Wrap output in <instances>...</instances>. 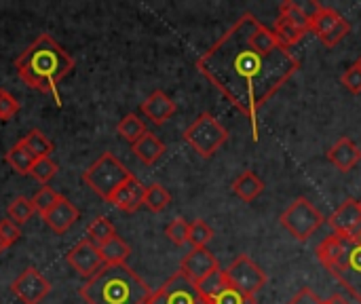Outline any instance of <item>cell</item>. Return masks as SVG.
Masks as SVG:
<instances>
[{"instance_id":"obj_1","label":"cell","mask_w":361,"mask_h":304,"mask_svg":"<svg viewBox=\"0 0 361 304\" xmlns=\"http://www.w3.org/2000/svg\"><path fill=\"white\" fill-rule=\"evenodd\" d=\"M199 72L252 123L258 140V112L298 72L300 61L275 32L243 13L199 59Z\"/></svg>"},{"instance_id":"obj_2","label":"cell","mask_w":361,"mask_h":304,"mask_svg":"<svg viewBox=\"0 0 361 304\" xmlns=\"http://www.w3.org/2000/svg\"><path fill=\"white\" fill-rule=\"evenodd\" d=\"M72 55L49 34H40L17 59L15 70L19 78L40 93L53 95L59 104V83L72 72Z\"/></svg>"},{"instance_id":"obj_3","label":"cell","mask_w":361,"mask_h":304,"mask_svg":"<svg viewBox=\"0 0 361 304\" xmlns=\"http://www.w3.org/2000/svg\"><path fill=\"white\" fill-rule=\"evenodd\" d=\"M78 294L87 304H146L152 292L127 265H104Z\"/></svg>"},{"instance_id":"obj_4","label":"cell","mask_w":361,"mask_h":304,"mask_svg":"<svg viewBox=\"0 0 361 304\" xmlns=\"http://www.w3.org/2000/svg\"><path fill=\"white\" fill-rule=\"evenodd\" d=\"M315 254L322 267L361 303V233H334L317 245Z\"/></svg>"},{"instance_id":"obj_5","label":"cell","mask_w":361,"mask_h":304,"mask_svg":"<svg viewBox=\"0 0 361 304\" xmlns=\"http://www.w3.org/2000/svg\"><path fill=\"white\" fill-rule=\"evenodd\" d=\"M133 174L112 154V152H104L89 169H85L82 174V182L104 201L110 203V199L114 197V193L131 178Z\"/></svg>"},{"instance_id":"obj_6","label":"cell","mask_w":361,"mask_h":304,"mask_svg":"<svg viewBox=\"0 0 361 304\" xmlns=\"http://www.w3.org/2000/svg\"><path fill=\"white\" fill-rule=\"evenodd\" d=\"M184 140L186 144L203 159L214 157L228 140V131L220 125V121L209 114L203 112L199 118H195V123L184 131Z\"/></svg>"},{"instance_id":"obj_7","label":"cell","mask_w":361,"mask_h":304,"mask_svg":"<svg viewBox=\"0 0 361 304\" xmlns=\"http://www.w3.org/2000/svg\"><path fill=\"white\" fill-rule=\"evenodd\" d=\"M279 222L296 241L305 243V241H309L319 231V226L324 224V216L307 197H298L281 214Z\"/></svg>"},{"instance_id":"obj_8","label":"cell","mask_w":361,"mask_h":304,"mask_svg":"<svg viewBox=\"0 0 361 304\" xmlns=\"http://www.w3.org/2000/svg\"><path fill=\"white\" fill-rule=\"evenodd\" d=\"M311 32L326 47H336L351 32V23L338 11H334V8H330V6H326L322 2H313Z\"/></svg>"},{"instance_id":"obj_9","label":"cell","mask_w":361,"mask_h":304,"mask_svg":"<svg viewBox=\"0 0 361 304\" xmlns=\"http://www.w3.org/2000/svg\"><path fill=\"white\" fill-rule=\"evenodd\" d=\"M224 273H226L228 286L247 296H256L269 281L267 273L245 254L237 256Z\"/></svg>"},{"instance_id":"obj_10","label":"cell","mask_w":361,"mask_h":304,"mask_svg":"<svg viewBox=\"0 0 361 304\" xmlns=\"http://www.w3.org/2000/svg\"><path fill=\"white\" fill-rule=\"evenodd\" d=\"M11 292L21 300L23 304H40L51 292V284L49 279H44L40 275V271L36 269H25L13 284H11Z\"/></svg>"},{"instance_id":"obj_11","label":"cell","mask_w":361,"mask_h":304,"mask_svg":"<svg viewBox=\"0 0 361 304\" xmlns=\"http://www.w3.org/2000/svg\"><path fill=\"white\" fill-rule=\"evenodd\" d=\"M66 260L68 265L85 279H91L102 267H104V260L99 256V250L93 241H89L87 237L80 239L68 254H66Z\"/></svg>"},{"instance_id":"obj_12","label":"cell","mask_w":361,"mask_h":304,"mask_svg":"<svg viewBox=\"0 0 361 304\" xmlns=\"http://www.w3.org/2000/svg\"><path fill=\"white\" fill-rule=\"evenodd\" d=\"M218 258L207 250V248H199V250H190L182 262H180V273L192 281L195 286L201 284L205 277H209L214 271H218Z\"/></svg>"},{"instance_id":"obj_13","label":"cell","mask_w":361,"mask_h":304,"mask_svg":"<svg viewBox=\"0 0 361 304\" xmlns=\"http://www.w3.org/2000/svg\"><path fill=\"white\" fill-rule=\"evenodd\" d=\"M161 290H163L167 304H207L197 292V286L192 281H188L180 271L176 275H171Z\"/></svg>"},{"instance_id":"obj_14","label":"cell","mask_w":361,"mask_h":304,"mask_svg":"<svg viewBox=\"0 0 361 304\" xmlns=\"http://www.w3.org/2000/svg\"><path fill=\"white\" fill-rule=\"evenodd\" d=\"M330 226L336 235H355L361 233V207L355 199H347L332 216Z\"/></svg>"},{"instance_id":"obj_15","label":"cell","mask_w":361,"mask_h":304,"mask_svg":"<svg viewBox=\"0 0 361 304\" xmlns=\"http://www.w3.org/2000/svg\"><path fill=\"white\" fill-rule=\"evenodd\" d=\"M144 193H146V186H144L135 176H131V178L114 193V197L110 199V203H112L116 209L125 212V214H133V212H137V209L144 205Z\"/></svg>"},{"instance_id":"obj_16","label":"cell","mask_w":361,"mask_h":304,"mask_svg":"<svg viewBox=\"0 0 361 304\" xmlns=\"http://www.w3.org/2000/svg\"><path fill=\"white\" fill-rule=\"evenodd\" d=\"M142 114L154 125H165L176 114V102L165 91H154L142 102Z\"/></svg>"},{"instance_id":"obj_17","label":"cell","mask_w":361,"mask_h":304,"mask_svg":"<svg viewBox=\"0 0 361 304\" xmlns=\"http://www.w3.org/2000/svg\"><path fill=\"white\" fill-rule=\"evenodd\" d=\"M78 218H80V214H78L76 205L70 203L66 197H61L59 203H57L47 216H42L44 224H47L53 233H57V235H66V233L78 222Z\"/></svg>"},{"instance_id":"obj_18","label":"cell","mask_w":361,"mask_h":304,"mask_svg":"<svg viewBox=\"0 0 361 304\" xmlns=\"http://www.w3.org/2000/svg\"><path fill=\"white\" fill-rule=\"evenodd\" d=\"M328 161L343 174H349L361 161V148L351 138H341L330 150H328Z\"/></svg>"},{"instance_id":"obj_19","label":"cell","mask_w":361,"mask_h":304,"mask_svg":"<svg viewBox=\"0 0 361 304\" xmlns=\"http://www.w3.org/2000/svg\"><path fill=\"white\" fill-rule=\"evenodd\" d=\"M133 152L135 157L144 163V165H154L163 154H165V144L154 135V133H144L133 146Z\"/></svg>"},{"instance_id":"obj_20","label":"cell","mask_w":361,"mask_h":304,"mask_svg":"<svg viewBox=\"0 0 361 304\" xmlns=\"http://www.w3.org/2000/svg\"><path fill=\"white\" fill-rule=\"evenodd\" d=\"M264 190V182L254 174V171H243L235 182H233V193L243 201V203H252L256 201Z\"/></svg>"},{"instance_id":"obj_21","label":"cell","mask_w":361,"mask_h":304,"mask_svg":"<svg viewBox=\"0 0 361 304\" xmlns=\"http://www.w3.org/2000/svg\"><path fill=\"white\" fill-rule=\"evenodd\" d=\"M97 250H99V256H102L104 265H108V267L125 265L127 258L131 256V248L118 235H114L112 239H108L106 243H102Z\"/></svg>"},{"instance_id":"obj_22","label":"cell","mask_w":361,"mask_h":304,"mask_svg":"<svg viewBox=\"0 0 361 304\" xmlns=\"http://www.w3.org/2000/svg\"><path fill=\"white\" fill-rule=\"evenodd\" d=\"M228 279H226V273L222 269L214 271L209 277H205L201 284H197V292L201 294V298L207 304H212L220 294H224L228 290Z\"/></svg>"},{"instance_id":"obj_23","label":"cell","mask_w":361,"mask_h":304,"mask_svg":"<svg viewBox=\"0 0 361 304\" xmlns=\"http://www.w3.org/2000/svg\"><path fill=\"white\" fill-rule=\"evenodd\" d=\"M4 161H6V165H8L15 174H19V176H30V169H32V165H34L36 159L32 157V152H30L21 142H17V144L6 152Z\"/></svg>"},{"instance_id":"obj_24","label":"cell","mask_w":361,"mask_h":304,"mask_svg":"<svg viewBox=\"0 0 361 304\" xmlns=\"http://www.w3.org/2000/svg\"><path fill=\"white\" fill-rule=\"evenodd\" d=\"M279 15L286 17L292 25L300 28L302 32H311V15L307 13V8L300 4V2H294V0H286L281 2L279 6Z\"/></svg>"},{"instance_id":"obj_25","label":"cell","mask_w":361,"mask_h":304,"mask_svg":"<svg viewBox=\"0 0 361 304\" xmlns=\"http://www.w3.org/2000/svg\"><path fill=\"white\" fill-rule=\"evenodd\" d=\"M19 142L32 152L34 159H49L51 152H53V142H51L40 129H32V131L25 133Z\"/></svg>"},{"instance_id":"obj_26","label":"cell","mask_w":361,"mask_h":304,"mask_svg":"<svg viewBox=\"0 0 361 304\" xmlns=\"http://www.w3.org/2000/svg\"><path fill=\"white\" fill-rule=\"evenodd\" d=\"M116 131H118V135L125 140V142H129L131 146L144 135V133H148V129H146V125H144V121L137 116V114H125L123 118H121V123L116 125Z\"/></svg>"},{"instance_id":"obj_27","label":"cell","mask_w":361,"mask_h":304,"mask_svg":"<svg viewBox=\"0 0 361 304\" xmlns=\"http://www.w3.org/2000/svg\"><path fill=\"white\" fill-rule=\"evenodd\" d=\"M273 32H275V36H277V40L283 44V47H288V49H292L294 44H298L305 36H307V32H302L300 28H296V25H292L286 17H277L275 19V25H273Z\"/></svg>"},{"instance_id":"obj_28","label":"cell","mask_w":361,"mask_h":304,"mask_svg":"<svg viewBox=\"0 0 361 304\" xmlns=\"http://www.w3.org/2000/svg\"><path fill=\"white\" fill-rule=\"evenodd\" d=\"M171 203V195L167 193L165 186L161 184H150L146 186V193H144V207H148L152 214H161L169 207Z\"/></svg>"},{"instance_id":"obj_29","label":"cell","mask_w":361,"mask_h":304,"mask_svg":"<svg viewBox=\"0 0 361 304\" xmlns=\"http://www.w3.org/2000/svg\"><path fill=\"white\" fill-rule=\"evenodd\" d=\"M36 214V209H34V205H32V199H27V197H15L11 203H8V207H6V218L8 220H13L15 224H25L32 216Z\"/></svg>"},{"instance_id":"obj_30","label":"cell","mask_w":361,"mask_h":304,"mask_svg":"<svg viewBox=\"0 0 361 304\" xmlns=\"http://www.w3.org/2000/svg\"><path fill=\"white\" fill-rule=\"evenodd\" d=\"M116 235V231H114V226H112V222L108 220V218H95L89 226H87V239L89 241H93L97 248L102 245V243H106L108 239H112Z\"/></svg>"},{"instance_id":"obj_31","label":"cell","mask_w":361,"mask_h":304,"mask_svg":"<svg viewBox=\"0 0 361 304\" xmlns=\"http://www.w3.org/2000/svg\"><path fill=\"white\" fill-rule=\"evenodd\" d=\"M59 199H61V195H59L57 190H53L51 186H42V188L32 197V205H34L36 214L47 216V214L59 203Z\"/></svg>"},{"instance_id":"obj_32","label":"cell","mask_w":361,"mask_h":304,"mask_svg":"<svg viewBox=\"0 0 361 304\" xmlns=\"http://www.w3.org/2000/svg\"><path fill=\"white\" fill-rule=\"evenodd\" d=\"M57 171H59V165L55 161H51V157H49V159H36L30 169V176L34 180H38L40 184H47L49 180H53L57 176Z\"/></svg>"},{"instance_id":"obj_33","label":"cell","mask_w":361,"mask_h":304,"mask_svg":"<svg viewBox=\"0 0 361 304\" xmlns=\"http://www.w3.org/2000/svg\"><path fill=\"white\" fill-rule=\"evenodd\" d=\"M214 237V231L203 222V220H195L190 224V233H188V243L192 245V250L205 248Z\"/></svg>"},{"instance_id":"obj_34","label":"cell","mask_w":361,"mask_h":304,"mask_svg":"<svg viewBox=\"0 0 361 304\" xmlns=\"http://www.w3.org/2000/svg\"><path fill=\"white\" fill-rule=\"evenodd\" d=\"M188 233H190V224H188L184 218H176V220L165 229V235H167L169 241L176 243V245L188 243Z\"/></svg>"},{"instance_id":"obj_35","label":"cell","mask_w":361,"mask_h":304,"mask_svg":"<svg viewBox=\"0 0 361 304\" xmlns=\"http://www.w3.org/2000/svg\"><path fill=\"white\" fill-rule=\"evenodd\" d=\"M19 102L6 91V89H0V121H11L17 116L19 112Z\"/></svg>"},{"instance_id":"obj_36","label":"cell","mask_w":361,"mask_h":304,"mask_svg":"<svg viewBox=\"0 0 361 304\" xmlns=\"http://www.w3.org/2000/svg\"><path fill=\"white\" fill-rule=\"evenodd\" d=\"M212 304H256V296H247V294H241V292L228 288L224 294H220Z\"/></svg>"},{"instance_id":"obj_37","label":"cell","mask_w":361,"mask_h":304,"mask_svg":"<svg viewBox=\"0 0 361 304\" xmlns=\"http://www.w3.org/2000/svg\"><path fill=\"white\" fill-rule=\"evenodd\" d=\"M0 237L4 239V243L11 248L13 243H17L19 241V237H21V229H19V224H15L13 220H0Z\"/></svg>"},{"instance_id":"obj_38","label":"cell","mask_w":361,"mask_h":304,"mask_svg":"<svg viewBox=\"0 0 361 304\" xmlns=\"http://www.w3.org/2000/svg\"><path fill=\"white\" fill-rule=\"evenodd\" d=\"M341 83L351 91V93H361V68L360 66H351L345 74H343V78H341Z\"/></svg>"},{"instance_id":"obj_39","label":"cell","mask_w":361,"mask_h":304,"mask_svg":"<svg viewBox=\"0 0 361 304\" xmlns=\"http://www.w3.org/2000/svg\"><path fill=\"white\" fill-rule=\"evenodd\" d=\"M288 304H324V300H319L317 294L311 288H302Z\"/></svg>"},{"instance_id":"obj_40","label":"cell","mask_w":361,"mask_h":304,"mask_svg":"<svg viewBox=\"0 0 361 304\" xmlns=\"http://www.w3.org/2000/svg\"><path fill=\"white\" fill-rule=\"evenodd\" d=\"M324 304H351L343 294H334L332 298H328V300H324Z\"/></svg>"},{"instance_id":"obj_41","label":"cell","mask_w":361,"mask_h":304,"mask_svg":"<svg viewBox=\"0 0 361 304\" xmlns=\"http://www.w3.org/2000/svg\"><path fill=\"white\" fill-rule=\"evenodd\" d=\"M6 248H8V245H6V243H4V239L0 237V254H2V252H4Z\"/></svg>"},{"instance_id":"obj_42","label":"cell","mask_w":361,"mask_h":304,"mask_svg":"<svg viewBox=\"0 0 361 304\" xmlns=\"http://www.w3.org/2000/svg\"><path fill=\"white\" fill-rule=\"evenodd\" d=\"M355 66H360V68H361V57H360V59H357V63H355Z\"/></svg>"},{"instance_id":"obj_43","label":"cell","mask_w":361,"mask_h":304,"mask_svg":"<svg viewBox=\"0 0 361 304\" xmlns=\"http://www.w3.org/2000/svg\"><path fill=\"white\" fill-rule=\"evenodd\" d=\"M357 203H360V207H361V201H357Z\"/></svg>"}]
</instances>
